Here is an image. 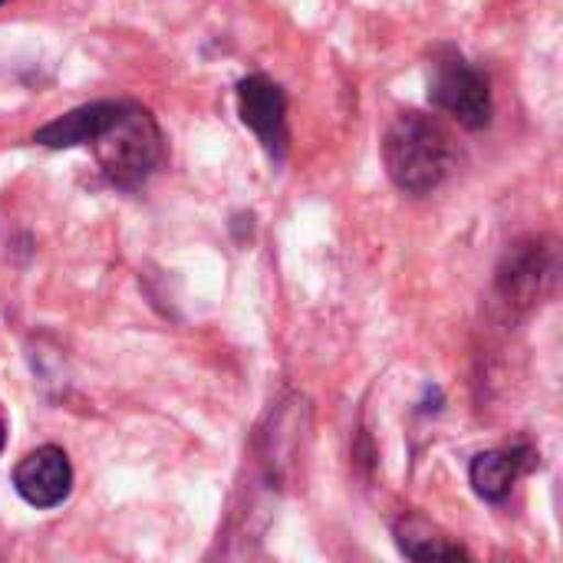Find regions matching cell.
I'll list each match as a JSON object with an SVG mask.
<instances>
[{
	"instance_id": "6da1fadb",
	"label": "cell",
	"mask_w": 563,
	"mask_h": 563,
	"mask_svg": "<svg viewBox=\"0 0 563 563\" xmlns=\"http://www.w3.org/2000/svg\"><path fill=\"white\" fill-rule=\"evenodd\" d=\"M383 162L399 191L429 195L449 178L455 165V148L439 122L422 112H402L386 129Z\"/></svg>"
},
{
	"instance_id": "7a4b0ae2",
	"label": "cell",
	"mask_w": 563,
	"mask_h": 563,
	"mask_svg": "<svg viewBox=\"0 0 563 563\" xmlns=\"http://www.w3.org/2000/svg\"><path fill=\"white\" fill-rule=\"evenodd\" d=\"M96 155L112 185L139 188L162 162V132L142 106L129 102L122 119L96 139Z\"/></svg>"
},
{
	"instance_id": "3957f363",
	"label": "cell",
	"mask_w": 563,
	"mask_h": 563,
	"mask_svg": "<svg viewBox=\"0 0 563 563\" xmlns=\"http://www.w3.org/2000/svg\"><path fill=\"white\" fill-rule=\"evenodd\" d=\"M429 99L452 119H459L465 129H485L492 122L488 79L462 56H445L435 63V73L429 79Z\"/></svg>"
},
{
	"instance_id": "277c9868",
	"label": "cell",
	"mask_w": 563,
	"mask_h": 563,
	"mask_svg": "<svg viewBox=\"0 0 563 563\" xmlns=\"http://www.w3.org/2000/svg\"><path fill=\"white\" fill-rule=\"evenodd\" d=\"M238 112L241 122L261 139L264 152L274 162L287 155V96L267 76H247L238 82Z\"/></svg>"
},
{
	"instance_id": "5b68a950",
	"label": "cell",
	"mask_w": 563,
	"mask_h": 563,
	"mask_svg": "<svg viewBox=\"0 0 563 563\" xmlns=\"http://www.w3.org/2000/svg\"><path fill=\"white\" fill-rule=\"evenodd\" d=\"M13 488L26 505L40 511L63 505L73 492V465L66 452L56 445H43L23 455L20 465L13 468Z\"/></svg>"
},
{
	"instance_id": "8992f818",
	"label": "cell",
	"mask_w": 563,
	"mask_h": 563,
	"mask_svg": "<svg viewBox=\"0 0 563 563\" xmlns=\"http://www.w3.org/2000/svg\"><path fill=\"white\" fill-rule=\"evenodd\" d=\"M129 102H89V106H79V109H69L66 115L46 122L43 129H36L33 142L46 145V148H73V145H86V142H96L102 132H109L122 112H125Z\"/></svg>"
},
{
	"instance_id": "52a82bcc",
	"label": "cell",
	"mask_w": 563,
	"mask_h": 563,
	"mask_svg": "<svg viewBox=\"0 0 563 563\" xmlns=\"http://www.w3.org/2000/svg\"><path fill=\"white\" fill-rule=\"evenodd\" d=\"M548 274H551V251L541 241H525L508 251L498 271V290L508 303H531L538 300Z\"/></svg>"
},
{
	"instance_id": "ba28073f",
	"label": "cell",
	"mask_w": 563,
	"mask_h": 563,
	"mask_svg": "<svg viewBox=\"0 0 563 563\" xmlns=\"http://www.w3.org/2000/svg\"><path fill=\"white\" fill-rule=\"evenodd\" d=\"M396 544L409 561H468V551L426 518H402L396 525Z\"/></svg>"
},
{
	"instance_id": "9c48e42d",
	"label": "cell",
	"mask_w": 563,
	"mask_h": 563,
	"mask_svg": "<svg viewBox=\"0 0 563 563\" xmlns=\"http://www.w3.org/2000/svg\"><path fill=\"white\" fill-rule=\"evenodd\" d=\"M518 472H521V459L511 455V452H485L468 468L475 492L485 501H495V505L511 495V485H515Z\"/></svg>"
},
{
	"instance_id": "30bf717a",
	"label": "cell",
	"mask_w": 563,
	"mask_h": 563,
	"mask_svg": "<svg viewBox=\"0 0 563 563\" xmlns=\"http://www.w3.org/2000/svg\"><path fill=\"white\" fill-rule=\"evenodd\" d=\"M3 445H7V429H3V422H0V452H3Z\"/></svg>"
},
{
	"instance_id": "8fae6325",
	"label": "cell",
	"mask_w": 563,
	"mask_h": 563,
	"mask_svg": "<svg viewBox=\"0 0 563 563\" xmlns=\"http://www.w3.org/2000/svg\"><path fill=\"white\" fill-rule=\"evenodd\" d=\"M3 3H7V0H0V7H3Z\"/></svg>"
}]
</instances>
